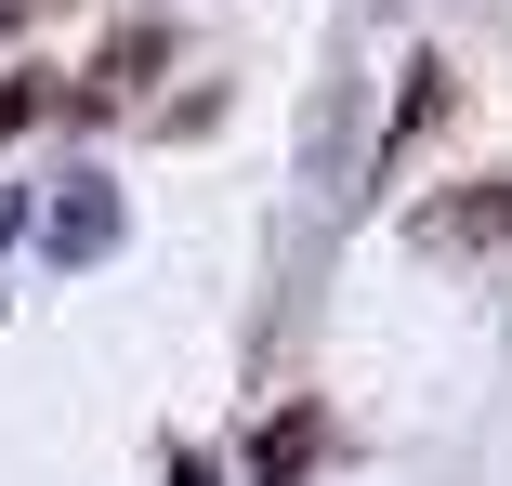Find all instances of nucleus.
I'll use <instances>...</instances> for the list:
<instances>
[{
    "mask_svg": "<svg viewBox=\"0 0 512 486\" xmlns=\"http://www.w3.org/2000/svg\"><path fill=\"white\" fill-rule=\"evenodd\" d=\"M40 250H53L66 276H79V263H106V250H119V184H106V171H66V184H53V211H40Z\"/></svg>",
    "mask_w": 512,
    "mask_h": 486,
    "instance_id": "nucleus-1",
    "label": "nucleus"
},
{
    "mask_svg": "<svg viewBox=\"0 0 512 486\" xmlns=\"http://www.w3.org/2000/svg\"><path fill=\"white\" fill-rule=\"evenodd\" d=\"M486 237H512V171H486L473 198H434L421 211V250H486Z\"/></svg>",
    "mask_w": 512,
    "mask_h": 486,
    "instance_id": "nucleus-2",
    "label": "nucleus"
},
{
    "mask_svg": "<svg viewBox=\"0 0 512 486\" xmlns=\"http://www.w3.org/2000/svg\"><path fill=\"white\" fill-rule=\"evenodd\" d=\"M316 447H329V421H316V408L263 421V447H250V486H302V473H316Z\"/></svg>",
    "mask_w": 512,
    "mask_h": 486,
    "instance_id": "nucleus-3",
    "label": "nucleus"
},
{
    "mask_svg": "<svg viewBox=\"0 0 512 486\" xmlns=\"http://www.w3.org/2000/svg\"><path fill=\"white\" fill-rule=\"evenodd\" d=\"M40 106H53V92H40V79H0V132H27Z\"/></svg>",
    "mask_w": 512,
    "mask_h": 486,
    "instance_id": "nucleus-4",
    "label": "nucleus"
},
{
    "mask_svg": "<svg viewBox=\"0 0 512 486\" xmlns=\"http://www.w3.org/2000/svg\"><path fill=\"white\" fill-rule=\"evenodd\" d=\"M14 224H27V198H14V184H0V237H14Z\"/></svg>",
    "mask_w": 512,
    "mask_h": 486,
    "instance_id": "nucleus-5",
    "label": "nucleus"
}]
</instances>
